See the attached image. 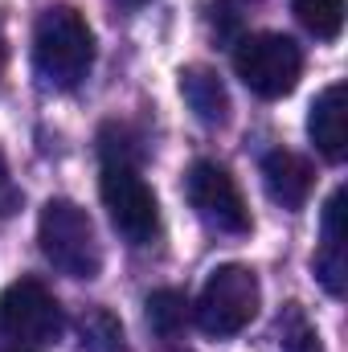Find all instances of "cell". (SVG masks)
<instances>
[{
    "label": "cell",
    "mask_w": 348,
    "mask_h": 352,
    "mask_svg": "<svg viewBox=\"0 0 348 352\" xmlns=\"http://www.w3.org/2000/svg\"><path fill=\"white\" fill-rule=\"evenodd\" d=\"M94 66V33L87 16L70 4H54L33 29V70L45 87L74 90Z\"/></svg>",
    "instance_id": "cell-1"
},
{
    "label": "cell",
    "mask_w": 348,
    "mask_h": 352,
    "mask_svg": "<svg viewBox=\"0 0 348 352\" xmlns=\"http://www.w3.org/2000/svg\"><path fill=\"white\" fill-rule=\"evenodd\" d=\"M37 246L45 254V263L66 278H98L102 270V242L94 234V221L83 205L54 197L45 201L41 217H37Z\"/></svg>",
    "instance_id": "cell-2"
},
{
    "label": "cell",
    "mask_w": 348,
    "mask_h": 352,
    "mask_svg": "<svg viewBox=\"0 0 348 352\" xmlns=\"http://www.w3.org/2000/svg\"><path fill=\"white\" fill-rule=\"evenodd\" d=\"M259 303H262V287H259V274L242 263H226L217 266L201 295H197V307H193V320L205 336H238L254 316H259Z\"/></svg>",
    "instance_id": "cell-3"
},
{
    "label": "cell",
    "mask_w": 348,
    "mask_h": 352,
    "mask_svg": "<svg viewBox=\"0 0 348 352\" xmlns=\"http://www.w3.org/2000/svg\"><path fill=\"white\" fill-rule=\"evenodd\" d=\"M234 74L259 98H283L299 87L303 50L287 33H246L234 45Z\"/></svg>",
    "instance_id": "cell-4"
},
{
    "label": "cell",
    "mask_w": 348,
    "mask_h": 352,
    "mask_svg": "<svg viewBox=\"0 0 348 352\" xmlns=\"http://www.w3.org/2000/svg\"><path fill=\"white\" fill-rule=\"evenodd\" d=\"M66 328L62 303L37 278H17L0 291V336L12 344H54Z\"/></svg>",
    "instance_id": "cell-5"
},
{
    "label": "cell",
    "mask_w": 348,
    "mask_h": 352,
    "mask_svg": "<svg viewBox=\"0 0 348 352\" xmlns=\"http://www.w3.org/2000/svg\"><path fill=\"white\" fill-rule=\"evenodd\" d=\"M98 192H102V205H107L111 226L131 246H144V242L156 238V230H160L156 192L148 188V180L135 173L131 164H107L102 168V180H98Z\"/></svg>",
    "instance_id": "cell-6"
},
{
    "label": "cell",
    "mask_w": 348,
    "mask_h": 352,
    "mask_svg": "<svg viewBox=\"0 0 348 352\" xmlns=\"http://www.w3.org/2000/svg\"><path fill=\"white\" fill-rule=\"evenodd\" d=\"M184 197H188V205H193V213L209 226V230H217V234H234V238H242V234H250V209H246V201H242V188L234 184V176L226 173L217 160H197L188 176H184Z\"/></svg>",
    "instance_id": "cell-7"
},
{
    "label": "cell",
    "mask_w": 348,
    "mask_h": 352,
    "mask_svg": "<svg viewBox=\"0 0 348 352\" xmlns=\"http://www.w3.org/2000/svg\"><path fill=\"white\" fill-rule=\"evenodd\" d=\"M307 135L312 144L320 148L324 160L340 164L348 156V87L345 82H332L316 94L312 102V115H307Z\"/></svg>",
    "instance_id": "cell-8"
},
{
    "label": "cell",
    "mask_w": 348,
    "mask_h": 352,
    "mask_svg": "<svg viewBox=\"0 0 348 352\" xmlns=\"http://www.w3.org/2000/svg\"><path fill=\"white\" fill-rule=\"evenodd\" d=\"M262 184H266V192H270L274 205H283V209L295 213V209L307 205L316 173H312V164L299 152L279 148V152H266V160H262Z\"/></svg>",
    "instance_id": "cell-9"
},
{
    "label": "cell",
    "mask_w": 348,
    "mask_h": 352,
    "mask_svg": "<svg viewBox=\"0 0 348 352\" xmlns=\"http://www.w3.org/2000/svg\"><path fill=\"white\" fill-rule=\"evenodd\" d=\"M180 94L188 102V111L205 123V127H221L230 119V94H226V82L205 70V66H188L180 70Z\"/></svg>",
    "instance_id": "cell-10"
},
{
    "label": "cell",
    "mask_w": 348,
    "mask_h": 352,
    "mask_svg": "<svg viewBox=\"0 0 348 352\" xmlns=\"http://www.w3.org/2000/svg\"><path fill=\"white\" fill-rule=\"evenodd\" d=\"M144 307H148V324H152L156 336H176V332L184 328V320H188V299H184V291H176V287L152 291Z\"/></svg>",
    "instance_id": "cell-11"
},
{
    "label": "cell",
    "mask_w": 348,
    "mask_h": 352,
    "mask_svg": "<svg viewBox=\"0 0 348 352\" xmlns=\"http://www.w3.org/2000/svg\"><path fill=\"white\" fill-rule=\"evenodd\" d=\"M291 8H295L299 25L307 33H316L320 41H332L345 29V0H291Z\"/></svg>",
    "instance_id": "cell-12"
},
{
    "label": "cell",
    "mask_w": 348,
    "mask_h": 352,
    "mask_svg": "<svg viewBox=\"0 0 348 352\" xmlns=\"http://www.w3.org/2000/svg\"><path fill=\"white\" fill-rule=\"evenodd\" d=\"M274 328H279V349H283V352H324L316 324L303 316V307H299V303H287Z\"/></svg>",
    "instance_id": "cell-13"
},
{
    "label": "cell",
    "mask_w": 348,
    "mask_h": 352,
    "mask_svg": "<svg viewBox=\"0 0 348 352\" xmlns=\"http://www.w3.org/2000/svg\"><path fill=\"white\" fill-rule=\"evenodd\" d=\"M78 332H83V352H123V328L111 311H87Z\"/></svg>",
    "instance_id": "cell-14"
},
{
    "label": "cell",
    "mask_w": 348,
    "mask_h": 352,
    "mask_svg": "<svg viewBox=\"0 0 348 352\" xmlns=\"http://www.w3.org/2000/svg\"><path fill=\"white\" fill-rule=\"evenodd\" d=\"M316 278L324 283V291L328 295H345V283H348V254H345V246H332V242H324V250L316 254Z\"/></svg>",
    "instance_id": "cell-15"
},
{
    "label": "cell",
    "mask_w": 348,
    "mask_h": 352,
    "mask_svg": "<svg viewBox=\"0 0 348 352\" xmlns=\"http://www.w3.org/2000/svg\"><path fill=\"white\" fill-rule=\"evenodd\" d=\"M324 242H332V246H345L348 242V188L345 184L324 205Z\"/></svg>",
    "instance_id": "cell-16"
},
{
    "label": "cell",
    "mask_w": 348,
    "mask_h": 352,
    "mask_svg": "<svg viewBox=\"0 0 348 352\" xmlns=\"http://www.w3.org/2000/svg\"><path fill=\"white\" fill-rule=\"evenodd\" d=\"M17 205H21V188H17V180L8 173V160H4V152H0V217L17 213Z\"/></svg>",
    "instance_id": "cell-17"
},
{
    "label": "cell",
    "mask_w": 348,
    "mask_h": 352,
    "mask_svg": "<svg viewBox=\"0 0 348 352\" xmlns=\"http://www.w3.org/2000/svg\"><path fill=\"white\" fill-rule=\"evenodd\" d=\"M4 62H8V50H4V37H0V74H4Z\"/></svg>",
    "instance_id": "cell-18"
},
{
    "label": "cell",
    "mask_w": 348,
    "mask_h": 352,
    "mask_svg": "<svg viewBox=\"0 0 348 352\" xmlns=\"http://www.w3.org/2000/svg\"><path fill=\"white\" fill-rule=\"evenodd\" d=\"M135 4H140V0H135Z\"/></svg>",
    "instance_id": "cell-19"
},
{
    "label": "cell",
    "mask_w": 348,
    "mask_h": 352,
    "mask_svg": "<svg viewBox=\"0 0 348 352\" xmlns=\"http://www.w3.org/2000/svg\"><path fill=\"white\" fill-rule=\"evenodd\" d=\"M21 352H25V349H21Z\"/></svg>",
    "instance_id": "cell-20"
}]
</instances>
